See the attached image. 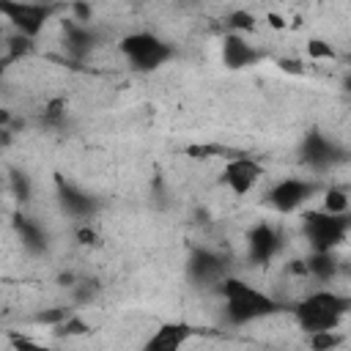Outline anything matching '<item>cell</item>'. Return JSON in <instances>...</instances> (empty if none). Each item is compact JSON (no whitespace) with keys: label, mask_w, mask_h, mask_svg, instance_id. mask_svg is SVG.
I'll return each mask as SVG.
<instances>
[{"label":"cell","mask_w":351,"mask_h":351,"mask_svg":"<svg viewBox=\"0 0 351 351\" xmlns=\"http://www.w3.org/2000/svg\"><path fill=\"white\" fill-rule=\"evenodd\" d=\"M8 343H11V351H55V348L44 346L41 340L19 335V332H8Z\"/></svg>","instance_id":"d6986e66"},{"label":"cell","mask_w":351,"mask_h":351,"mask_svg":"<svg viewBox=\"0 0 351 351\" xmlns=\"http://www.w3.org/2000/svg\"><path fill=\"white\" fill-rule=\"evenodd\" d=\"M230 27H233V33H250V30H255V16L250 11H233Z\"/></svg>","instance_id":"7402d4cb"},{"label":"cell","mask_w":351,"mask_h":351,"mask_svg":"<svg viewBox=\"0 0 351 351\" xmlns=\"http://www.w3.org/2000/svg\"><path fill=\"white\" fill-rule=\"evenodd\" d=\"M280 247H282L280 233L269 222H258L247 233V255H250L252 263H269L280 252Z\"/></svg>","instance_id":"30bf717a"},{"label":"cell","mask_w":351,"mask_h":351,"mask_svg":"<svg viewBox=\"0 0 351 351\" xmlns=\"http://www.w3.org/2000/svg\"><path fill=\"white\" fill-rule=\"evenodd\" d=\"M19 236H22V244L27 247V250H33V252H41L44 250V244H47V239H44V230L38 228V225H33L27 217H22L19 219Z\"/></svg>","instance_id":"e0dca14e"},{"label":"cell","mask_w":351,"mask_h":351,"mask_svg":"<svg viewBox=\"0 0 351 351\" xmlns=\"http://www.w3.org/2000/svg\"><path fill=\"white\" fill-rule=\"evenodd\" d=\"M74 236H77V241L80 244H88V247H93V244H99V233L88 225V222H82L77 230H74Z\"/></svg>","instance_id":"603a6c76"},{"label":"cell","mask_w":351,"mask_h":351,"mask_svg":"<svg viewBox=\"0 0 351 351\" xmlns=\"http://www.w3.org/2000/svg\"><path fill=\"white\" fill-rule=\"evenodd\" d=\"M189 271L197 277V280H214L219 271H222V261L214 255V252H206V250H197L192 255V263H189Z\"/></svg>","instance_id":"5bb4252c"},{"label":"cell","mask_w":351,"mask_h":351,"mask_svg":"<svg viewBox=\"0 0 351 351\" xmlns=\"http://www.w3.org/2000/svg\"><path fill=\"white\" fill-rule=\"evenodd\" d=\"M304 271L313 274L318 282H326L335 277L337 271V261H335V252H310L307 263H304Z\"/></svg>","instance_id":"4fadbf2b"},{"label":"cell","mask_w":351,"mask_h":351,"mask_svg":"<svg viewBox=\"0 0 351 351\" xmlns=\"http://www.w3.org/2000/svg\"><path fill=\"white\" fill-rule=\"evenodd\" d=\"M346 85H348V90H351V74H348V80H346Z\"/></svg>","instance_id":"484cf974"},{"label":"cell","mask_w":351,"mask_h":351,"mask_svg":"<svg viewBox=\"0 0 351 351\" xmlns=\"http://www.w3.org/2000/svg\"><path fill=\"white\" fill-rule=\"evenodd\" d=\"M0 14L14 25L16 36H25V38L33 41L47 27V22L55 14V8L44 5V3H11V0H3L0 3Z\"/></svg>","instance_id":"5b68a950"},{"label":"cell","mask_w":351,"mask_h":351,"mask_svg":"<svg viewBox=\"0 0 351 351\" xmlns=\"http://www.w3.org/2000/svg\"><path fill=\"white\" fill-rule=\"evenodd\" d=\"M307 346H310V351H337L343 346V335H340V329L310 332L307 335Z\"/></svg>","instance_id":"2e32d148"},{"label":"cell","mask_w":351,"mask_h":351,"mask_svg":"<svg viewBox=\"0 0 351 351\" xmlns=\"http://www.w3.org/2000/svg\"><path fill=\"white\" fill-rule=\"evenodd\" d=\"M219 296L225 304V318L236 326L263 321L274 313H280V302L269 296L266 291L239 280V277H222L219 280Z\"/></svg>","instance_id":"6da1fadb"},{"label":"cell","mask_w":351,"mask_h":351,"mask_svg":"<svg viewBox=\"0 0 351 351\" xmlns=\"http://www.w3.org/2000/svg\"><path fill=\"white\" fill-rule=\"evenodd\" d=\"M351 307V299L332 291V288H315L310 291L293 310V318L304 335L310 332H326V329H340V321L346 318Z\"/></svg>","instance_id":"7a4b0ae2"},{"label":"cell","mask_w":351,"mask_h":351,"mask_svg":"<svg viewBox=\"0 0 351 351\" xmlns=\"http://www.w3.org/2000/svg\"><path fill=\"white\" fill-rule=\"evenodd\" d=\"M195 337V329L184 321H167L162 326H156L145 343L140 346V351H184V346Z\"/></svg>","instance_id":"ba28073f"},{"label":"cell","mask_w":351,"mask_h":351,"mask_svg":"<svg viewBox=\"0 0 351 351\" xmlns=\"http://www.w3.org/2000/svg\"><path fill=\"white\" fill-rule=\"evenodd\" d=\"M307 58L310 60H332L335 58V47L324 38H310L307 41Z\"/></svg>","instance_id":"ffe728a7"},{"label":"cell","mask_w":351,"mask_h":351,"mask_svg":"<svg viewBox=\"0 0 351 351\" xmlns=\"http://www.w3.org/2000/svg\"><path fill=\"white\" fill-rule=\"evenodd\" d=\"M60 200H63V208L71 217H82L88 222V214L93 211V200L85 192H80V189H74L69 184H60Z\"/></svg>","instance_id":"7c38bea8"},{"label":"cell","mask_w":351,"mask_h":351,"mask_svg":"<svg viewBox=\"0 0 351 351\" xmlns=\"http://www.w3.org/2000/svg\"><path fill=\"white\" fill-rule=\"evenodd\" d=\"M351 230V214L335 217L321 208L304 214V239L310 244V252H335Z\"/></svg>","instance_id":"277c9868"},{"label":"cell","mask_w":351,"mask_h":351,"mask_svg":"<svg viewBox=\"0 0 351 351\" xmlns=\"http://www.w3.org/2000/svg\"><path fill=\"white\" fill-rule=\"evenodd\" d=\"M266 19H269V25H271L274 30H285V25H288V22H285V16H280V14H274V11H269V14H266Z\"/></svg>","instance_id":"cb8c5ba5"},{"label":"cell","mask_w":351,"mask_h":351,"mask_svg":"<svg viewBox=\"0 0 351 351\" xmlns=\"http://www.w3.org/2000/svg\"><path fill=\"white\" fill-rule=\"evenodd\" d=\"M304 162L310 165V167H315V170H324V167H332L337 159H340V151H337V145L326 137V134H321V132H310L307 137H304Z\"/></svg>","instance_id":"8fae6325"},{"label":"cell","mask_w":351,"mask_h":351,"mask_svg":"<svg viewBox=\"0 0 351 351\" xmlns=\"http://www.w3.org/2000/svg\"><path fill=\"white\" fill-rule=\"evenodd\" d=\"M321 211L326 214H335V217H346L351 214V195L340 186H329L321 197Z\"/></svg>","instance_id":"9a60e30c"},{"label":"cell","mask_w":351,"mask_h":351,"mask_svg":"<svg viewBox=\"0 0 351 351\" xmlns=\"http://www.w3.org/2000/svg\"><path fill=\"white\" fill-rule=\"evenodd\" d=\"M58 335H63V337H80V335H88L90 332V324L80 315V313H71L58 329H55Z\"/></svg>","instance_id":"ac0fdd59"},{"label":"cell","mask_w":351,"mask_h":351,"mask_svg":"<svg viewBox=\"0 0 351 351\" xmlns=\"http://www.w3.org/2000/svg\"><path fill=\"white\" fill-rule=\"evenodd\" d=\"M315 192V184L307 181V178H280L271 189H269V203L280 211V214H291V211H299L307 197Z\"/></svg>","instance_id":"52a82bcc"},{"label":"cell","mask_w":351,"mask_h":351,"mask_svg":"<svg viewBox=\"0 0 351 351\" xmlns=\"http://www.w3.org/2000/svg\"><path fill=\"white\" fill-rule=\"evenodd\" d=\"M280 66H282V71H291V74H302V63H299V60H293V58H288V60L282 58V60H280Z\"/></svg>","instance_id":"d4e9b609"},{"label":"cell","mask_w":351,"mask_h":351,"mask_svg":"<svg viewBox=\"0 0 351 351\" xmlns=\"http://www.w3.org/2000/svg\"><path fill=\"white\" fill-rule=\"evenodd\" d=\"M219 55H222V63L228 69H247V66H255L263 58V52L244 33H233V30L222 38Z\"/></svg>","instance_id":"9c48e42d"},{"label":"cell","mask_w":351,"mask_h":351,"mask_svg":"<svg viewBox=\"0 0 351 351\" xmlns=\"http://www.w3.org/2000/svg\"><path fill=\"white\" fill-rule=\"evenodd\" d=\"M261 178H263V165H261L255 156L236 154V156H230V159L222 165V184H225L236 197L250 195V192L258 186Z\"/></svg>","instance_id":"8992f818"},{"label":"cell","mask_w":351,"mask_h":351,"mask_svg":"<svg viewBox=\"0 0 351 351\" xmlns=\"http://www.w3.org/2000/svg\"><path fill=\"white\" fill-rule=\"evenodd\" d=\"M41 118H44L47 123H60V121L66 118V101H63L60 96H58V99H49V101L44 104Z\"/></svg>","instance_id":"44dd1931"},{"label":"cell","mask_w":351,"mask_h":351,"mask_svg":"<svg viewBox=\"0 0 351 351\" xmlns=\"http://www.w3.org/2000/svg\"><path fill=\"white\" fill-rule=\"evenodd\" d=\"M118 49H121L123 60L132 69H137V71H154V69L165 66L173 58L170 41L159 38L151 30H134V33L123 36L121 44H118Z\"/></svg>","instance_id":"3957f363"}]
</instances>
